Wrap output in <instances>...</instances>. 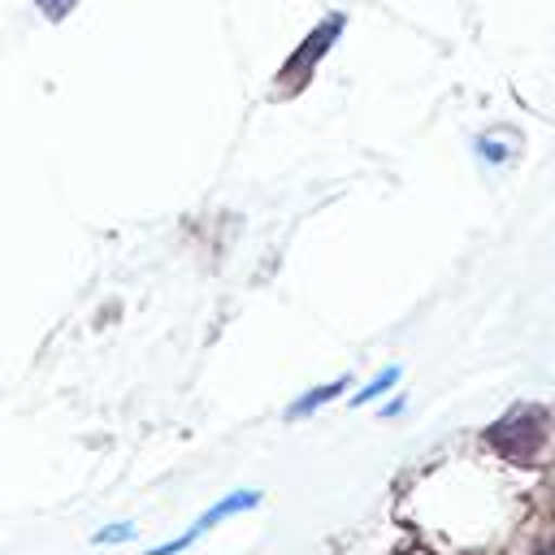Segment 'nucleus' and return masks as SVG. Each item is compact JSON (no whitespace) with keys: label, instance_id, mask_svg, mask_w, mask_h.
<instances>
[{"label":"nucleus","instance_id":"obj_2","mask_svg":"<svg viewBox=\"0 0 555 555\" xmlns=\"http://www.w3.org/2000/svg\"><path fill=\"white\" fill-rule=\"evenodd\" d=\"M251 503H260V490H234V494H225V499H221L217 507H208V512H204V516H199V520H195V525H191V529H186L178 542H165V546H156L152 555H173V551H186V546H191V542H195L204 529H212L217 520H225L230 512H238V507H251Z\"/></svg>","mask_w":555,"mask_h":555},{"label":"nucleus","instance_id":"obj_4","mask_svg":"<svg viewBox=\"0 0 555 555\" xmlns=\"http://www.w3.org/2000/svg\"><path fill=\"white\" fill-rule=\"evenodd\" d=\"M395 377H399V373H395V369H390V373H382V377H377V382H369V386H364V390H360V399H356V403H364V399H373V395H382V390H386V386H390V382H395Z\"/></svg>","mask_w":555,"mask_h":555},{"label":"nucleus","instance_id":"obj_1","mask_svg":"<svg viewBox=\"0 0 555 555\" xmlns=\"http://www.w3.org/2000/svg\"><path fill=\"white\" fill-rule=\"evenodd\" d=\"M542 412L533 408H516L512 416H503L494 429H490V442L507 455V460H529L538 447H542Z\"/></svg>","mask_w":555,"mask_h":555},{"label":"nucleus","instance_id":"obj_3","mask_svg":"<svg viewBox=\"0 0 555 555\" xmlns=\"http://www.w3.org/2000/svg\"><path fill=\"white\" fill-rule=\"evenodd\" d=\"M343 390V382H330V386H321V390H312V395H304L295 408H291V416H304V412H312V408H321L330 395H338Z\"/></svg>","mask_w":555,"mask_h":555},{"label":"nucleus","instance_id":"obj_5","mask_svg":"<svg viewBox=\"0 0 555 555\" xmlns=\"http://www.w3.org/2000/svg\"><path fill=\"white\" fill-rule=\"evenodd\" d=\"M126 533H130V525H108L95 533V542H126Z\"/></svg>","mask_w":555,"mask_h":555},{"label":"nucleus","instance_id":"obj_6","mask_svg":"<svg viewBox=\"0 0 555 555\" xmlns=\"http://www.w3.org/2000/svg\"><path fill=\"white\" fill-rule=\"evenodd\" d=\"M538 555H555V546H542V551H538Z\"/></svg>","mask_w":555,"mask_h":555}]
</instances>
